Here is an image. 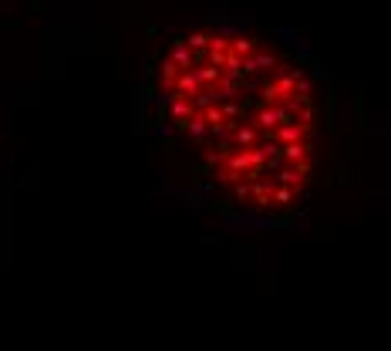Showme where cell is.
<instances>
[{"label":"cell","mask_w":391,"mask_h":351,"mask_svg":"<svg viewBox=\"0 0 391 351\" xmlns=\"http://www.w3.org/2000/svg\"><path fill=\"white\" fill-rule=\"evenodd\" d=\"M135 108L216 210L276 223L307 206L320 85L297 48L230 17L179 27L145 61Z\"/></svg>","instance_id":"6da1fadb"}]
</instances>
